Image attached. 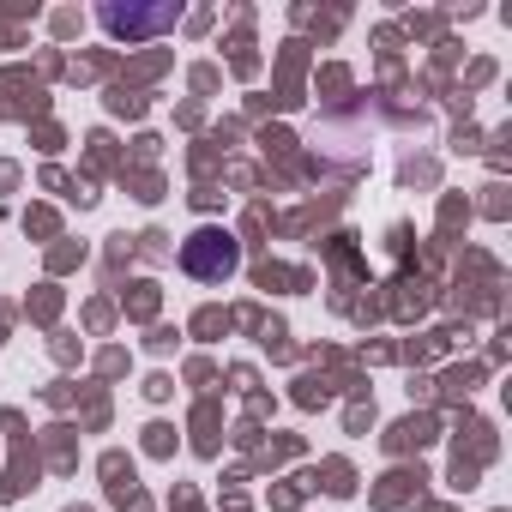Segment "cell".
<instances>
[{"label": "cell", "mask_w": 512, "mask_h": 512, "mask_svg": "<svg viewBox=\"0 0 512 512\" xmlns=\"http://www.w3.org/2000/svg\"><path fill=\"white\" fill-rule=\"evenodd\" d=\"M181 260H187V272L193 278H205V284H217V278H229L235 272V241L223 235V229H193L187 235V247H181Z\"/></svg>", "instance_id": "cell-1"}, {"label": "cell", "mask_w": 512, "mask_h": 512, "mask_svg": "<svg viewBox=\"0 0 512 512\" xmlns=\"http://www.w3.org/2000/svg\"><path fill=\"white\" fill-rule=\"evenodd\" d=\"M103 25H109V31H163V25H175V7H157V13H127V7H109V13H103Z\"/></svg>", "instance_id": "cell-2"}]
</instances>
